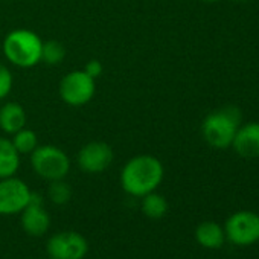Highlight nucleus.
Here are the masks:
<instances>
[{
  "mask_svg": "<svg viewBox=\"0 0 259 259\" xmlns=\"http://www.w3.org/2000/svg\"><path fill=\"white\" fill-rule=\"evenodd\" d=\"M63 102L72 107H82L89 104L96 92V79L84 70H73L64 75L58 87Z\"/></svg>",
  "mask_w": 259,
  "mask_h": 259,
  "instance_id": "423d86ee",
  "label": "nucleus"
},
{
  "mask_svg": "<svg viewBox=\"0 0 259 259\" xmlns=\"http://www.w3.org/2000/svg\"><path fill=\"white\" fill-rule=\"evenodd\" d=\"M226 241L248 247L259 241V215L251 210H238L232 213L224 223Z\"/></svg>",
  "mask_w": 259,
  "mask_h": 259,
  "instance_id": "39448f33",
  "label": "nucleus"
},
{
  "mask_svg": "<svg viewBox=\"0 0 259 259\" xmlns=\"http://www.w3.org/2000/svg\"><path fill=\"white\" fill-rule=\"evenodd\" d=\"M26 111L19 102H7L0 108V130L7 135H14L19 130L26 126Z\"/></svg>",
  "mask_w": 259,
  "mask_h": 259,
  "instance_id": "f8f14e48",
  "label": "nucleus"
},
{
  "mask_svg": "<svg viewBox=\"0 0 259 259\" xmlns=\"http://www.w3.org/2000/svg\"><path fill=\"white\" fill-rule=\"evenodd\" d=\"M163 174V165L157 157L141 154L132 157L122 168L120 186L126 194L142 198L160 186Z\"/></svg>",
  "mask_w": 259,
  "mask_h": 259,
  "instance_id": "f257e3e1",
  "label": "nucleus"
},
{
  "mask_svg": "<svg viewBox=\"0 0 259 259\" xmlns=\"http://www.w3.org/2000/svg\"><path fill=\"white\" fill-rule=\"evenodd\" d=\"M141 209L145 217H148L151 220H160L168 212V201L163 195H160L157 192H150L142 197Z\"/></svg>",
  "mask_w": 259,
  "mask_h": 259,
  "instance_id": "2eb2a0df",
  "label": "nucleus"
},
{
  "mask_svg": "<svg viewBox=\"0 0 259 259\" xmlns=\"http://www.w3.org/2000/svg\"><path fill=\"white\" fill-rule=\"evenodd\" d=\"M64 57H66V49L60 41H57V40L43 41L41 61H45L49 66H57L64 60Z\"/></svg>",
  "mask_w": 259,
  "mask_h": 259,
  "instance_id": "f3484780",
  "label": "nucleus"
},
{
  "mask_svg": "<svg viewBox=\"0 0 259 259\" xmlns=\"http://www.w3.org/2000/svg\"><path fill=\"white\" fill-rule=\"evenodd\" d=\"M13 145L19 151V154H31L38 147V136L31 128H22L13 135Z\"/></svg>",
  "mask_w": 259,
  "mask_h": 259,
  "instance_id": "dca6fc26",
  "label": "nucleus"
},
{
  "mask_svg": "<svg viewBox=\"0 0 259 259\" xmlns=\"http://www.w3.org/2000/svg\"><path fill=\"white\" fill-rule=\"evenodd\" d=\"M82 70H84L87 75H90L93 79H96V78H99V76L102 75L104 67H102V63H101L99 60H90V61H87V64L84 66Z\"/></svg>",
  "mask_w": 259,
  "mask_h": 259,
  "instance_id": "aec40b11",
  "label": "nucleus"
},
{
  "mask_svg": "<svg viewBox=\"0 0 259 259\" xmlns=\"http://www.w3.org/2000/svg\"><path fill=\"white\" fill-rule=\"evenodd\" d=\"M13 84H14V78L11 70L7 66L0 64V99L7 98L11 93Z\"/></svg>",
  "mask_w": 259,
  "mask_h": 259,
  "instance_id": "6ab92c4d",
  "label": "nucleus"
},
{
  "mask_svg": "<svg viewBox=\"0 0 259 259\" xmlns=\"http://www.w3.org/2000/svg\"><path fill=\"white\" fill-rule=\"evenodd\" d=\"M232 147L244 159L259 157V122L239 125Z\"/></svg>",
  "mask_w": 259,
  "mask_h": 259,
  "instance_id": "9d476101",
  "label": "nucleus"
},
{
  "mask_svg": "<svg viewBox=\"0 0 259 259\" xmlns=\"http://www.w3.org/2000/svg\"><path fill=\"white\" fill-rule=\"evenodd\" d=\"M114 159L113 148L107 142L93 141L85 144L78 153V166L87 174L104 172Z\"/></svg>",
  "mask_w": 259,
  "mask_h": 259,
  "instance_id": "1a4fd4ad",
  "label": "nucleus"
},
{
  "mask_svg": "<svg viewBox=\"0 0 259 259\" xmlns=\"http://www.w3.org/2000/svg\"><path fill=\"white\" fill-rule=\"evenodd\" d=\"M195 239L204 248H220L226 242L224 227L215 221H203L195 229Z\"/></svg>",
  "mask_w": 259,
  "mask_h": 259,
  "instance_id": "ddd939ff",
  "label": "nucleus"
},
{
  "mask_svg": "<svg viewBox=\"0 0 259 259\" xmlns=\"http://www.w3.org/2000/svg\"><path fill=\"white\" fill-rule=\"evenodd\" d=\"M241 125V111L235 105H226L206 116L201 133L207 145L215 150H224L232 145Z\"/></svg>",
  "mask_w": 259,
  "mask_h": 259,
  "instance_id": "f03ea898",
  "label": "nucleus"
},
{
  "mask_svg": "<svg viewBox=\"0 0 259 259\" xmlns=\"http://www.w3.org/2000/svg\"><path fill=\"white\" fill-rule=\"evenodd\" d=\"M46 250L51 259H84L89 242L78 232H60L48 241Z\"/></svg>",
  "mask_w": 259,
  "mask_h": 259,
  "instance_id": "6e6552de",
  "label": "nucleus"
},
{
  "mask_svg": "<svg viewBox=\"0 0 259 259\" xmlns=\"http://www.w3.org/2000/svg\"><path fill=\"white\" fill-rule=\"evenodd\" d=\"M51 226V217L43 203H29L22 210V227L32 236H41Z\"/></svg>",
  "mask_w": 259,
  "mask_h": 259,
  "instance_id": "9b49d317",
  "label": "nucleus"
},
{
  "mask_svg": "<svg viewBox=\"0 0 259 259\" xmlns=\"http://www.w3.org/2000/svg\"><path fill=\"white\" fill-rule=\"evenodd\" d=\"M236 2H245V0H236Z\"/></svg>",
  "mask_w": 259,
  "mask_h": 259,
  "instance_id": "4be33fe9",
  "label": "nucleus"
},
{
  "mask_svg": "<svg viewBox=\"0 0 259 259\" xmlns=\"http://www.w3.org/2000/svg\"><path fill=\"white\" fill-rule=\"evenodd\" d=\"M41 48L43 40L29 29L11 31L2 45L7 60L22 69H31L41 61Z\"/></svg>",
  "mask_w": 259,
  "mask_h": 259,
  "instance_id": "7ed1b4c3",
  "label": "nucleus"
},
{
  "mask_svg": "<svg viewBox=\"0 0 259 259\" xmlns=\"http://www.w3.org/2000/svg\"><path fill=\"white\" fill-rule=\"evenodd\" d=\"M31 165L37 176L49 182L61 180L70 171L69 156L55 145H38L31 153Z\"/></svg>",
  "mask_w": 259,
  "mask_h": 259,
  "instance_id": "20e7f679",
  "label": "nucleus"
},
{
  "mask_svg": "<svg viewBox=\"0 0 259 259\" xmlns=\"http://www.w3.org/2000/svg\"><path fill=\"white\" fill-rule=\"evenodd\" d=\"M48 195H49V198H51V201L54 204L63 206V204L70 201V198H72V188L69 186V183L64 182V179L54 180V182H51V186L48 189Z\"/></svg>",
  "mask_w": 259,
  "mask_h": 259,
  "instance_id": "a211bd4d",
  "label": "nucleus"
},
{
  "mask_svg": "<svg viewBox=\"0 0 259 259\" xmlns=\"http://www.w3.org/2000/svg\"><path fill=\"white\" fill-rule=\"evenodd\" d=\"M31 192L29 186L16 176L0 179V215L22 213L29 204Z\"/></svg>",
  "mask_w": 259,
  "mask_h": 259,
  "instance_id": "0eeeda50",
  "label": "nucleus"
},
{
  "mask_svg": "<svg viewBox=\"0 0 259 259\" xmlns=\"http://www.w3.org/2000/svg\"><path fill=\"white\" fill-rule=\"evenodd\" d=\"M201 2H207V4H210V2H217V0H201Z\"/></svg>",
  "mask_w": 259,
  "mask_h": 259,
  "instance_id": "412c9836",
  "label": "nucleus"
},
{
  "mask_svg": "<svg viewBox=\"0 0 259 259\" xmlns=\"http://www.w3.org/2000/svg\"><path fill=\"white\" fill-rule=\"evenodd\" d=\"M20 166V154L11 139L0 138V179L16 176Z\"/></svg>",
  "mask_w": 259,
  "mask_h": 259,
  "instance_id": "4468645a",
  "label": "nucleus"
}]
</instances>
